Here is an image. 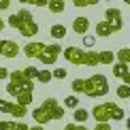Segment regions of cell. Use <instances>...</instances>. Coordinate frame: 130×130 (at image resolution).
I'll return each mask as SVG.
<instances>
[{
  "mask_svg": "<svg viewBox=\"0 0 130 130\" xmlns=\"http://www.w3.org/2000/svg\"><path fill=\"white\" fill-rule=\"evenodd\" d=\"M7 24L11 26V28L19 30V34H21V36H26V39H32V36L39 34V24L34 21L32 13H30L26 7H24V9H19L15 15H11Z\"/></svg>",
  "mask_w": 130,
  "mask_h": 130,
  "instance_id": "obj_1",
  "label": "cell"
},
{
  "mask_svg": "<svg viewBox=\"0 0 130 130\" xmlns=\"http://www.w3.org/2000/svg\"><path fill=\"white\" fill-rule=\"evenodd\" d=\"M92 117L96 120V124H111V122L124 120L126 113L117 102H100L92 109Z\"/></svg>",
  "mask_w": 130,
  "mask_h": 130,
  "instance_id": "obj_2",
  "label": "cell"
},
{
  "mask_svg": "<svg viewBox=\"0 0 130 130\" xmlns=\"http://www.w3.org/2000/svg\"><path fill=\"white\" fill-rule=\"evenodd\" d=\"M83 94L88 98H102L109 94V79L102 73H96L92 77L83 79Z\"/></svg>",
  "mask_w": 130,
  "mask_h": 130,
  "instance_id": "obj_3",
  "label": "cell"
},
{
  "mask_svg": "<svg viewBox=\"0 0 130 130\" xmlns=\"http://www.w3.org/2000/svg\"><path fill=\"white\" fill-rule=\"evenodd\" d=\"M19 92H34V81H28L21 75V70H11L9 83H7V94L17 96Z\"/></svg>",
  "mask_w": 130,
  "mask_h": 130,
  "instance_id": "obj_4",
  "label": "cell"
},
{
  "mask_svg": "<svg viewBox=\"0 0 130 130\" xmlns=\"http://www.w3.org/2000/svg\"><path fill=\"white\" fill-rule=\"evenodd\" d=\"M62 53V45H58V43H53V45H45V49L41 51V56L36 58L41 64H45V66H51V64H56L58 56Z\"/></svg>",
  "mask_w": 130,
  "mask_h": 130,
  "instance_id": "obj_5",
  "label": "cell"
},
{
  "mask_svg": "<svg viewBox=\"0 0 130 130\" xmlns=\"http://www.w3.org/2000/svg\"><path fill=\"white\" fill-rule=\"evenodd\" d=\"M105 21L111 26V30L113 32H120L124 28V21H122V11L117 9V7H109L105 11Z\"/></svg>",
  "mask_w": 130,
  "mask_h": 130,
  "instance_id": "obj_6",
  "label": "cell"
},
{
  "mask_svg": "<svg viewBox=\"0 0 130 130\" xmlns=\"http://www.w3.org/2000/svg\"><path fill=\"white\" fill-rule=\"evenodd\" d=\"M41 107H43L47 113H49L51 120H64V111H66V109H64V107H62L56 98H45Z\"/></svg>",
  "mask_w": 130,
  "mask_h": 130,
  "instance_id": "obj_7",
  "label": "cell"
},
{
  "mask_svg": "<svg viewBox=\"0 0 130 130\" xmlns=\"http://www.w3.org/2000/svg\"><path fill=\"white\" fill-rule=\"evenodd\" d=\"M19 51H21V47L15 41H11V39H2V41H0V56H2V58L13 60V58L19 56Z\"/></svg>",
  "mask_w": 130,
  "mask_h": 130,
  "instance_id": "obj_8",
  "label": "cell"
},
{
  "mask_svg": "<svg viewBox=\"0 0 130 130\" xmlns=\"http://www.w3.org/2000/svg\"><path fill=\"white\" fill-rule=\"evenodd\" d=\"M62 56H64V60H66V62L77 64V66H83L85 49H79V47H66V49H62Z\"/></svg>",
  "mask_w": 130,
  "mask_h": 130,
  "instance_id": "obj_9",
  "label": "cell"
},
{
  "mask_svg": "<svg viewBox=\"0 0 130 130\" xmlns=\"http://www.w3.org/2000/svg\"><path fill=\"white\" fill-rule=\"evenodd\" d=\"M45 49V43H39V41H32V43H26V47L21 49L26 58H39L41 51Z\"/></svg>",
  "mask_w": 130,
  "mask_h": 130,
  "instance_id": "obj_10",
  "label": "cell"
},
{
  "mask_svg": "<svg viewBox=\"0 0 130 130\" xmlns=\"http://www.w3.org/2000/svg\"><path fill=\"white\" fill-rule=\"evenodd\" d=\"M32 120L36 122V126H43V128H45V124H49L51 117H49V113L43 109V107H36V109H32Z\"/></svg>",
  "mask_w": 130,
  "mask_h": 130,
  "instance_id": "obj_11",
  "label": "cell"
},
{
  "mask_svg": "<svg viewBox=\"0 0 130 130\" xmlns=\"http://www.w3.org/2000/svg\"><path fill=\"white\" fill-rule=\"evenodd\" d=\"M73 30H75V34L85 36L88 30H90V19L88 17H75L73 19Z\"/></svg>",
  "mask_w": 130,
  "mask_h": 130,
  "instance_id": "obj_12",
  "label": "cell"
},
{
  "mask_svg": "<svg viewBox=\"0 0 130 130\" xmlns=\"http://www.w3.org/2000/svg\"><path fill=\"white\" fill-rule=\"evenodd\" d=\"M111 34H113V30H111V26L107 24L105 19L96 24V36H102V39H107V36H111Z\"/></svg>",
  "mask_w": 130,
  "mask_h": 130,
  "instance_id": "obj_13",
  "label": "cell"
},
{
  "mask_svg": "<svg viewBox=\"0 0 130 130\" xmlns=\"http://www.w3.org/2000/svg\"><path fill=\"white\" fill-rule=\"evenodd\" d=\"M113 56H115V62L128 64V66H130V49H128V47H122L120 51H113Z\"/></svg>",
  "mask_w": 130,
  "mask_h": 130,
  "instance_id": "obj_14",
  "label": "cell"
},
{
  "mask_svg": "<svg viewBox=\"0 0 130 130\" xmlns=\"http://www.w3.org/2000/svg\"><path fill=\"white\" fill-rule=\"evenodd\" d=\"M88 117H90V111L88 109H83V107H77V109H75V115H73L75 124H81V126H83V124L88 122Z\"/></svg>",
  "mask_w": 130,
  "mask_h": 130,
  "instance_id": "obj_15",
  "label": "cell"
},
{
  "mask_svg": "<svg viewBox=\"0 0 130 130\" xmlns=\"http://www.w3.org/2000/svg\"><path fill=\"white\" fill-rule=\"evenodd\" d=\"M96 64H98V51H88V49H85V56H83V66L94 68Z\"/></svg>",
  "mask_w": 130,
  "mask_h": 130,
  "instance_id": "obj_16",
  "label": "cell"
},
{
  "mask_svg": "<svg viewBox=\"0 0 130 130\" xmlns=\"http://www.w3.org/2000/svg\"><path fill=\"white\" fill-rule=\"evenodd\" d=\"M49 34H51L56 41L64 39V36H66V26H62V24H53L51 28H49Z\"/></svg>",
  "mask_w": 130,
  "mask_h": 130,
  "instance_id": "obj_17",
  "label": "cell"
},
{
  "mask_svg": "<svg viewBox=\"0 0 130 130\" xmlns=\"http://www.w3.org/2000/svg\"><path fill=\"white\" fill-rule=\"evenodd\" d=\"M47 9L51 11V13H64V9H66V2H64V0H49V2H47Z\"/></svg>",
  "mask_w": 130,
  "mask_h": 130,
  "instance_id": "obj_18",
  "label": "cell"
},
{
  "mask_svg": "<svg viewBox=\"0 0 130 130\" xmlns=\"http://www.w3.org/2000/svg\"><path fill=\"white\" fill-rule=\"evenodd\" d=\"M15 98H17V105H21V107H26V109H28L30 102H32V92H19Z\"/></svg>",
  "mask_w": 130,
  "mask_h": 130,
  "instance_id": "obj_19",
  "label": "cell"
},
{
  "mask_svg": "<svg viewBox=\"0 0 130 130\" xmlns=\"http://www.w3.org/2000/svg\"><path fill=\"white\" fill-rule=\"evenodd\" d=\"M130 73V68H128V64H120V62H113V75L115 77H124V75H128Z\"/></svg>",
  "mask_w": 130,
  "mask_h": 130,
  "instance_id": "obj_20",
  "label": "cell"
},
{
  "mask_svg": "<svg viewBox=\"0 0 130 130\" xmlns=\"http://www.w3.org/2000/svg\"><path fill=\"white\" fill-rule=\"evenodd\" d=\"M113 62H115L113 51H98V64H113Z\"/></svg>",
  "mask_w": 130,
  "mask_h": 130,
  "instance_id": "obj_21",
  "label": "cell"
},
{
  "mask_svg": "<svg viewBox=\"0 0 130 130\" xmlns=\"http://www.w3.org/2000/svg\"><path fill=\"white\" fill-rule=\"evenodd\" d=\"M62 102H64V105H62L64 109H73V111H75V109L79 107V98H77L75 94H73V96H66V98H64Z\"/></svg>",
  "mask_w": 130,
  "mask_h": 130,
  "instance_id": "obj_22",
  "label": "cell"
},
{
  "mask_svg": "<svg viewBox=\"0 0 130 130\" xmlns=\"http://www.w3.org/2000/svg\"><path fill=\"white\" fill-rule=\"evenodd\" d=\"M36 81H39V83H49V81H51V70L49 68H39Z\"/></svg>",
  "mask_w": 130,
  "mask_h": 130,
  "instance_id": "obj_23",
  "label": "cell"
},
{
  "mask_svg": "<svg viewBox=\"0 0 130 130\" xmlns=\"http://www.w3.org/2000/svg\"><path fill=\"white\" fill-rule=\"evenodd\" d=\"M21 75H24L28 81H36V75H39V68L36 66H28V68H21Z\"/></svg>",
  "mask_w": 130,
  "mask_h": 130,
  "instance_id": "obj_24",
  "label": "cell"
},
{
  "mask_svg": "<svg viewBox=\"0 0 130 130\" xmlns=\"http://www.w3.org/2000/svg\"><path fill=\"white\" fill-rule=\"evenodd\" d=\"M94 45H96V36H94V34H85V36H83V49L90 51Z\"/></svg>",
  "mask_w": 130,
  "mask_h": 130,
  "instance_id": "obj_25",
  "label": "cell"
},
{
  "mask_svg": "<svg viewBox=\"0 0 130 130\" xmlns=\"http://www.w3.org/2000/svg\"><path fill=\"white\" fill-rule=\"evenodd\" d=\"M70 88H73L75 94H83V79H73V83H70Z\"/></svg>",
  "mask_w": 130,
  "mask_h": 130,
  "instance_id": "obj_26",
  "label": "cell"
},
{
  "mask_svg": "<svg viewBox=\"0 0 130 130\" xmlns=\"http://www.w3.org/2000/svg\"><path fill=\"white\" fill-rule=\"evenodd\" d=\"M17 122L15 120H0V130H15Z\"/></svg>",
  "mask_w": 130,
  "mask_h": 130,
  "instance_id": "obj_27",
  "label": "cell"
},
{
  "mask_svg": "<svg viewBox=\"0 0 130 130\" xmlns=\"http://www.w3.org/2000/svg\"><path fill=\"white\" fill-rule=\"evenodd\" d=\"M117 98H130V85H120L117 88Z\"/></svg>",
  "mask_w": 130,
  "mask_h": 130,
  "instance_id": "obj_28",
  "label": "cell"
},
{
  "mask_svg": "<svg viewBox=\"0 0 130 130\" xmlns=\"http://www.w3.org/2000/svg\"><path fill=\"white\" fill-rule=\"evenodd\" d=\"M13 105H15V102H9V100H2V98H0V111H2V113H9V115H11Z\"/></svg>",
  "mask_w": 130,
  "mask_h": 130,
  "instance_id": "obj_29",
  "label": "cell"
},
{
  "mask_svg": "<svg viewBox=\"0 0 130 130\" xmlns=\"http://www.w3.org/2000/svg\"><path fill=\"white\" fill-rule=\"evenodd\" d=\"M64 77H66V68H53L51 70V79H64Z\"/></svg>",
  "mask_w": 130,
  "mask_h": 130,
  "instance_id": "obj_30",
  "label": "cell"
},
{
  "mask_svg": "<svg viewBox=\"0 0 130 130\" xmlns=\"http://www.w3.org/2000/svg\"><path fill=\"white\" fill-rule=\"evenodd\" d=\"M73 4H75L77 9H79V7H94V4H98V0H75Z\"/></svg>",
  "mask_w": 130,
  "mask_h": 130,
  "instance_id": "obj_31",
  "label": "cell"
},
{
  "mask_svg": "<svg viewBox=\"0 0 130 130\" xmlns=\"http://www.w3.org/2000/svg\"><path fill=\"white\" fill-rule=\"evenodd\" d=\"M64 130H88L85 126H81V124H66V126H64Z\"/></svg>",
  "mask_w": 130,
  "mask_h": 130,
  "instance_id": "obj_32",
  "label": "cell"
},
{
  "mask_svg": "<svg viewBox=\"0 0 130 130\" xmlns=\"http://www.w3.org/2000/svg\"><path fill=\"white\" fill-rule=\"evenodd\" d=\"M92 130H113V128H111V124H96Z\"/></svg>",
  "mask_w": 130,
  "mask_h": 130,
  "instance_id": "obj_33",
  "label": "cell"
},
{
  "mask_svg": "<svg viewBox=\"0 0 130 130\" xmlns=\"http://www.w3.org/2000/svg\"><path fill=\"white\" fill-rule=\"evenodd\" d=\"M4 79H9V70L4 66H0V81H4Z\"/></svg>",
  "mask_w": 130,
  "mask_h": 130,
  "instance_id": "obj_34",
  "label": "cell"
},
{
  "mask_svg": "<svg viewBox=\"0 0 130 130\" xmlns=\"http://www.w3.org/2000/svg\"><path fill=\"white\" fill-rule=\"evenodd\" d=\"M30 126H28V124H26V122H17V126H15V130H28Z\"/></svg>",
  "mask_w": 130,
  "mask_h": 130,
  "instance_id": "obj_35",
  "label": "cell"
},
{
  "mask_svg": "<svg viewBox=\"0 0 130 130\" xmlns=\"http://www.w3.org/2000/svg\"><path fill=\"white\" fill-rule=\"evenodd\" d=\"M11 7V2H9V0H0V11H7Z\"/></svg>",
  "mask_w": 130,
  "mask_h": 130,
  "instance_id": "obj_36",
  "label": "cell"
},
{
  "mask_svg": "<svg viewBox=\"0 0 130 130\" xmlns=\"http://www.w3.org/2000/svg\"><path fill=\"white\" fill-rule=\"evenodd\" d=\"M4 26H7V21H4L2 17H0V32H2V30H4Z\"/></svg>",
  "mask_w": 130,
  "mask_h": 130,
  "instance_id": "obj_37",
  "label": "cell"
},
{
  "mask_svg": "<svg viewBox=\"0 0 130 130\" xmlns=\"http://www.w3.org/2000/svg\"><path fill=\"white\" fill-rule=\"evenodd\" d=\"M28 130H45V128H43V126H30Z\"/></svg>",
  "mask_w": 130,
  "mask_h": 130,
  "instance_id": "obj_38",
  "label": "cell"
}]
</instances>
